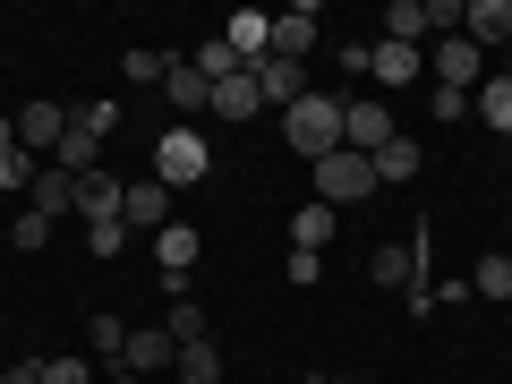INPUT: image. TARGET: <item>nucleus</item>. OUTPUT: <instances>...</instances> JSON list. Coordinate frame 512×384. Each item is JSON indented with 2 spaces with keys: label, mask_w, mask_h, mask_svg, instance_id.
<instances>
[{
  "label": "nucleus",
  "mask_w": 512,
  "mask_h": 384,
  "mask_svg": "<svg viewBox=\"0 0 512 384\" xmlns=\"http://www.w3.org/2000/svg\"><path fill=\"white\" fill-rule=\"evenodd\" d=\"M120 222H128V231H163V222H171V188L163 180H128L120 188Z\"/></svg>",
  "instance_id": "6e6552de"
},
{
  "label": "nucleus",
  "mask_w": 512,
  "mask_h": 384,
  "mask_svg": "<svg viewBox=\"0 0 512 384\" xmlns=\"http://www.w3.org/2000/svg\"><path fill=\"white\" fill-rule=\"evenodd\" d=\"M427 248H436V231H427V222H419V231H402V239H384V248L367 256V274H376L384 291L402 299L410 316H436V299H427V282H436V274H427Z\"/></svg>",
  "instance_id": "f257e3e1"
},
{
  "label": "nucleus",
  "mask_w": 512,
  "mask_h": 384,
  "mask_svg": "<svg viewBox=\"0 0 512 384\" xmlns=\"http://www.w3.org/2000/svg\"><path fill=\"white\" fill-rule=\"evenodd\" d=\"M120 239H128V222H120V214H103V222H86V248L103 256V265H111V256H120Z\"/></svg>",
  "instance_id": "2f4dec72"
},
{
  "label": "nucleus",
  "mask_w": 512,
  "mask_h": 384,
  "mask_svg": "<svg viewBox=\"0 0 512 384\" xmlns=\"http://www.w3.org/2000/svg\"><path fill=\"white\" fill-rule=\"evenodd\" d=\"M171 376H180V384H222L231 367H222L214 342H180V367H171Z\"/></svg>",
  "instance_id": "5701e85b"
},
{
  "label": "nucleus",
  "mask_w": 512,
  "mask_h": 384,
  "mask_svg": "<svg viewBox=\"0 0 512 384\" xmlns=\"http://www.w3.org/2000/svg\"><path fill=\"white\" fill-rule=\"evenodd\" d=\"M504 77H512V43H504Z\"/></svg>",
  "instance_id": "58836bf2"
},
{
  "label": "nucleus",
  "mask_w": 512,
  "mask_h": 384,
  "mask_svg": "<svg viewBox=\"0 0 512 384\" xmlns=\"http://www.w3.org/2000/svg\"><path fill=\"white\" fill-rule=\"evenodd\" d=\"M197 248H205V239L188 231V222H163V231H154V256H163V282H188V265H197Z\"/></svg>",
  "instance_id": "f3484780"
},
{
  "label": "nucleus",
  "mask_w": 512,
  "mask_h": 384,
  "mask_svg": "<svg viewBox=\"0 0 512 384\" xmlns=\"http://www.w3.org/2000/svg\"><path fill=\"white\" fill-rule=\"evenodd\" d=\"M427 111H436V120H461V111H470V94H461V86H436V94H427Z\"/></svg>",
  "instance_id": "c9c22d12"
},
{
  "label": "nucleus",
  "mask_w": 512,
  "mask_h": 384,
  "mask_svg": "<svg viewBox=\"0 0 512 384\" xmlns=\"http://www.w3.org/2000/svg\"><path fill=\"white\" fill-rule=\"evenodd\" d=\"M35 171L43 163L18 146V120H0V188H35Z\"/></svg>",
  "instance_id": "412c9836"
},
{
  "label": "nucleus",
  "mask_w": 512,
  "mask_h": 384,
  "mask_svg": "<svg viewBox=\"0 0 512 384\" xmlns=\"http://www.w3.org/2000/svg\"><path fill=\"white\" fill-rule=\"evenodd\" d=\"M367 77H376L384 94H393V86H419V77H427V52H419V43H376Z\"/></svg>",
  "instance_id": "1a4fd4ad"
},
{
  "label": "nucleus",
  "mask_w": 512,
  "mask_h": 384,
  "mask_svg": "<svg viewBox=\"0 0 512 384\" xmlns=\"http://www.w3.org/2000/svg\"><path fill=\"white\" fill-rule=\"evenodd\" d=\"M461 35L487 52V43H512V0H470L461 9Z\"/></svg>",
  "instance_id": "dca6fc26"
},
{
  "label": "nucleus",
  "mask_w": 512,
  "mask_h": 384,
  "mask_svg": "<svg viewBox=\"0 0 512 384\" xmlns=\"http://www.w3.org/2000/svg\"><path fill=\"white\" fill-rule=\"evenodd\" d=\"M43 239H52V222H43V214H35V205H26V214H18V222H9V248H26V256H35V248H43Z\"/></svg>",
  "instance_id": "473e14b6"
},
{
  "label": "nucleus",
  "mask_w": 512,
  "mask_h": 384,
  "mask_svg": "<svg viewBox=\"0 0 512 384\" xmlns=\"http://www.w3.org/2000/svg\"><path fill=\"white\" fill-rule=\"evenodd\" d=\"M367 163H376V188H410V180L427 171V154H419V137H384Z\"/></svg>",
  "instance_id": "9b49d317"
},
{
  "label": "nucleus",
  "mask_w": 512,
  "mask_h": 384,
  "mask_svg": "<svg viewBox=\"0 0 512 384\" xmlns=\"http://www.w3.org/2000/svg\"><path fill=\"white\" fill-rule=\"evenodd\" d=\"M120 188H128V180H111V171H86V180H77V214H86V222L120 214Z\"/></svg>",
  "instance_id": "4be33fe9"
},
{
  "label": "nucleus",
  "mask_w": 512,
  "mask_h": 384,
  "mask_svg": "<svg viewBox=\"0 0 512 384\" xmlns=\"http://www.w3.org/2000/svg\"><path fill=\"white\" fill-rule=\"evenodd\" d=\"M163 333H171V342H214V325H205V308H197V299H171Z\"/></svg>",
  "instance_id": "a878e982"
},
{
  "label": "nucleus",
  "mask_w": 512,
  "mask_h": 384,
  "mask_svg": "<svg viewBox=\"0 0 512 384\" xmlns=\"http://www.w3.org/2000/svg\"><path fill=\"white\" fill-rule=\"evenodd\" d=\"M384 137H393V111H384L376 94H359V103H342V146H350V154H376Z\"/></svg>",
  "instance_id": "0eeeda50"
},
{
  "label": "nucleus",
  "mask_w": 512,
  "mask_h": 384,
  "mask_svg": "<svg viewBox=\"0 0 512 384\" xmlns=\"http://www.w3.org/2000/svg\"><path fill=\"white\" fill-rule=\"evenodd\" d=\"M256 94H265V103H282V111H291L299 94H308V69H299V60H256Z\"/></svg>",
  "instance_id": "6ab92c4d"
},
{
  "label": "nucleus",
  "mask_w": 512,
  "mask_h": 384,
  "mask_svg": "<svg viewBox=\"0 0 512 384\" xmlns=\"http://www.w3.org/2000/svg\"><path fill=\"white\" fill-rule=\"evenodd\" d=\"M470 299H512V256H478V274H470Z\"/></svg>",
  "instance_id": "bb28decb"
},
{
  "label": "nucleus",
  "mask_w": 512,
  "mask_h": 384,
  "mask_svg": "<svg viewBox=\"0 0 512 384\" xmlns=\"http://www.w3.org/2000/svg\"><path fill=\"white\" fill-rule=\"evenodd\" d=\"M359 197H376V163L350 154V146H333L325 163H316V205H359Z\"/></svg>",
  "instance_id": "20e7f679"
},
{
  "label": "nucleus",
  "mask_w": 512,
  "mask_h": 384,
  "mask_svg": "<svg viewBox=\"0 0 512 384\" xmlns=\"http://www.w3.org/2000/svg\"><path fill=\"white\" fill-rule=\"evenodd\" d=\"M103 384H146V376H128V367H111V376H103Z\"/></svg>",
  "instance_id": "4c0bfd02"
},
{
  "label": "nucleus",
  "mask_w": 512,
  "mask_h": 384,
  "mask_svg": "<svg viewBox=\"0 0 512 384\" xmlns=\"http://www.w3.org/2000/svg\"><path fill=\"white\" fill-rule=\"evenodd\" d=\"M325 239H333V205H299V214H291V248L325 256Z\"/></svg>",
  "instance_id": "393cba45"
},
{
  "label": "nucleus",
  "mask_w": 512,
  "mask_h": 384,
  "mask_svg": "<svg viewBox=\"0 0 512 384\" xmlns=\"http://www.w3.org/2000/svg\"><path fill=\"white\" fill-rule=\"evenodd\" d=\"M26 205H35L43 222L77 214V180H69V171H60V163H43V171H35V188H26Z\"/></svg>",
  "instance_id": "4468645a"
},
{
  "label": "nucleus",
  "mask_w": 512,
  "mask_h": 384,
  "mask_svg": "<svg viewBox=\"0 0 512 384\" xmlns=\"http://www.w3.org/2000/svg\"><path fill=\"white\" fill-rule=\"evenodd\" d=\"M384 26H393L384 43H419V52L436 43V35H427V0H393V9H384Z\"/></svg>",
  "instance_id": "b1692460"
},
{
  "label": "nucleus",
  "mask_w": 512,
  "mask_h": 384,
  "mask_svg": "<svg viewBox=\"0 0 512 384\" xmlns=\"http://www.w3.org/2000/svg\"><path fill=\"white\" fill-rule=\"evenodd\" d=\"M214 171V146H205L197 128H163V146H154V180L163 188H197Z\"/></svg>",
  "instance_id": "7ed1b4c3"
},
{
  "label": "nucleus",
  "mask_w": 512,
  "mask_h": 384,
  "mask_svg": "<svg viewBox=\"0 0 512 384\" xmlns=\"http://www.w3.org/2000/svg\"><path fill=\"white\" fill-rule=\"evenodd\" d=\"M427 77H436V86L478 94V86H487V52H478L470 35H444V43H427Z\"/></svg>",
  "instance_id": "39448f33"
},
{
  "label": "nucleus",
  "mask_w": 512,
  "mask_h": 384,
  "mask_svg": "<svg viewBox=\"0 0 512 384\" xmlns=\"http://www.w3.org/2000/svg\"><path fill=\"white\" fill-rule=\"evenodd\" d=\"M265 111V94H256V69H231L214 86V120H256Z\"/></svg>",
  "instance_id": "a211bd4d"
},
{
  "label": "nucleus",
  "mask_w": 512,
  "mask_h": 384,
  "mask_svg": "<svg viewBox=\"0 0 512 384\" xmlns=\"http://www.w3.org/2000/svg\"><path fill=\"white\" fill-rule=\"evenodd\" d=\"M282 274H291L299 291H316V282H325V256H308V248H291V265H282Z\"/></svg>",
  "instance_id": "72a5a7b5"
},
{
  "label": "nucleus",
  "mask_w": 512,
  "mask_h": 384,
  "mask_svg": "<svg viewBox=\"0 0 512 384\" xmlns=\"http://www.w3.org/2000/svg\"><path fill=\"white\" fill-rule=\"evenodd\" d=\"M316 35H325V26H316V9H282V18H274V60H299V69H308Z\"/></svg>",
  "instance_id": "ddd939ff"
},
{
  "label": "nucleus",
  "mask_w": 512,
  "mask_h": 384,
  "mask_svg": "<svg viewBox=\"0 0 512 384\" xmlns=\"http://www.w3.org/2000/svg\"><path fill=\"white\" fill-rule=\"evenodd\" d=\"M43 384H94L86 359H43Z\"/></svg>",
  "instance_id": "f704fd0d"
},
{
  "label": "nucleus",
  "mask_w": 512,
  "mask_h": 384,
  "mask_svg": "<svg viewBox=\"0 0 512 384\" xmlns=\"http://www.w3.org/2000/svg\"><path fill=\"white\" fill-rule=\"evenodd\" d=\"M470 111H478V120H487V128H495V137H512V77H504V69H495V77H487V86H478V94H470Z\"/></svg>",
  "instance_id": "aec40b11"
},
{
  "label": "nucleus",
  "mask_w": 512,
  "mask_h": 384,
  "mask_svg": "<svg viewBox=\"0 0 512 384\" xmlns=\"http://www.w3.org/2000/svg\"><path fill=\"white\" fill-rule=\"evenodd\" d=\"M86 342H94V359H120V350H128V325H120V316H94V325H86Z\"/></svg>",
  "instance_id": "c85d7f7f"
},
{
  "label": "nucleus",
  "mask_w": 512,
  "mask_h": 384,
  "mask_svg": "<svg viewBox=\"0 0 512 384\" xmlns=\"http://www.w3.org/2000/svg\"><path fill=\"white\" fill-rule=\"evenodd\" d=\"M120 69H128V86H163V77H171V52H128Z\"/></svg>",
  "instance_id": "7c9ffc66"
},
{
  "label": "nucleus",
  "mask_w": 512,
  "mask_h": 384,
  "mask_svg": "<svg viewBox=\"0 0 512 384\" xmlns=\"http://www.w3.org/2000/svg\"><path fill=\"white\" fill-rule=\"evenodd\" d=\"M0 384H43V359H18V367H0Z\"/></svg>",
  "instance_id": "e433bc0d"
},
{
  "label": "nucleus",
  "mask_w": 512,
  "mask_h": 384,
  "mask_svg": "<svg viewBox=\"0 0 512 384\" xmlns=\"http://www.w3.org/2000/svg\"><path fill=\"white\" fill-rule=\"evenodd\" d=\"M120 367H128V376H154V367H180V342H171L163 325H154V333H128Z\"/></svg>",
  "instance_id": "2eb2a0df"
},
{
  "label": "nucleus",
  "mask_w": 512,
  "mask_h": 384,
  "mask_svg": "<svg viewBox=\"0 0 512 384\" xmlns=\"http://www.w3.org/2000/svg\"><path fill=\"white\" fill-rule=\"evenodd\" d=\"M504 146H512V137H504Z\"/></svg>",
  "instance_id": "ea45409f"
},
{
  "label": "nucleus",
  "mask_w": 512,
  "mask_h": 384,
  "mask_svg": "<svg viewBox=\"0 0 512 384\" xmlns=\"http://www.w3.org/2000/svg\"><path fill=\"white\" fill-rule=\"evenodd\" d=\"M282 146L316 171L333 146H342V103H333V94H299V103L282 111Z\"/></svg>",
  "instance_id": "f03ea898"
},
{
  "label": "nucleus",
  "mask_w": 512,
  "mask_h": 384,
  "mask_svg": "<svg viewBox=\"0 0 512 384\" xmlns=\"http://www.w3.org/2000/svg\"><path fill=\"white\" fill-rule=\"evenodd\" d=\"M188 60H197V77H205V86H222V77L239 69V52H231V43H222V35H205V43H197V52H188Z\"/></svg>",
  "instance_id": "cd10ccee"
},
{
  "label": "nucleus",
  "mask_w": 512,
  "mask_h": 384,
  "mask_svg": "<svg viewBox=\"0 0 512 384\" xmlns=\"http://www.w3.org/2000/svg\"><path fill=\"white\" fill-rule=\"evenodd\" d=\"M69 128H86V137H111V128H120V103H69Z\"/></svg>",
  "instance_id": "c756f323"
},
{
  "label": "nucleus",
  "mask_w": 512,
  "mask_h": 384,
  "mask_svg": "<svg viewBox=\"0 0 512 384\" xmlns=\"http://www.w3.org/2000/svg\"><path fill=\"white\" fill-rule=\"evenodd\" d=\"M163 103L171 111H188V120H197V111H214V86H205V77H197V60H171V77H163Z\"/></svg>",
  "instance_id": "f8f14e48"
},
{
  "label": "nucleus",
  "mask_w": 512,
  "mask_h": 384,
  "mask_svg": "<svg viewBox=\"0 0 512 384\" xmlns=\"http://www.w3.org/2000/svg\"><path fill=\"white\" fill-rule=\"evenodd\" d=\"M222 43L239 52V69H256V60H274V18L239 9V18H222Z\"/></svg>",
  "instance_id": "9d476101"
},
{
  "label": "nucleus",
  "mask_w": 512,
  "mask_h": 384,
  "mask_svg": "<svg viewBox=\"0 0 512 384\" xmlns=\"http://www.w3.org/2000/svg\"><path fill=\"white\" fill-rule=\"evenodd\" d=\"M60 137H69V103H52V94H35V103L18 111V146L35 154V163H52Z\"/></svg>",
  "instance_id": "423d86ee"
}]
</instances>
